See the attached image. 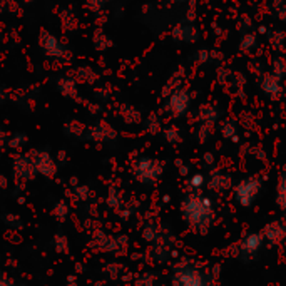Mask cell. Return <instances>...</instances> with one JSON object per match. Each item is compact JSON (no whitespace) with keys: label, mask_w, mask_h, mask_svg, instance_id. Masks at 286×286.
Wrapping results in <instances>:
<instances>
[{"label":"cell","mask_w":286,"mask_h":286,"mask_svg":"<svg viewBox=\"0 0 286 286\" xmlns=\"http://www.w3.org/2000/svg\"><path fill=\"white\" fill-rule=\"evenodd\" d=\"M181 213L184 221L192 231L206 235L214 221V206L208 196L199 192H191L183 201Z\"/></svg>","instance_id":"1"},{"label":"cell","mask_w":286,"mask_h":286,"mask_svg":"<svg viewBox=\"0 0 286 286\" xmlns=\"http://www.w3.org/2000/svg\"><path fill=\"white\" fill-rule=\"evenodd\" d=\"M171 286H211V281L204 271L194 265H183L179 266L173 275Z\"/></svg>","instance_id":"2"},{"label":"cell","mask_w":286,"mask_h":286,"mask_svg":"<svg viewBox=\"0 0 286 286\" xmlns=\"http://www.w3.org/2000/svg\"><path fill=\"white\" fill-rule=\"evenodd\" d=\"M261 191V179L258 176H251L246 178L241 183L236 184L235 188V201L243 208H249Z\"/></svg>","instance_id":"3"},{"label":"cell","mask_w":286,"mask_h":286,"mask_svg":"<svg viewBox=\"0 0 286 286\" xmlns=\"http://www.w3.org/2000/svg\"><path fill=\"white\" fill-rule=\"evenodd\" d=\"M134 173H136V178H138L141 183H154L159 179V176L162 173V166L161 162L154 159L143 157V159L136 162Z\"/></svg>","instance_id":"4"},{"label":"cell","mask_w":286,"mask_h":286,"mask_svg":"<svg viewBox=\"0 0 286 286\" xmlns=\"http://www.w3.org/2000/svg\"><path fill=\"white\" fill-rule=\"evenodd\" d=\"M189 105H191V94L186 89H178L169 95L166 109L173 117H183L186 116L189 111Z\"/></svg>","instance_id":"5"},{"label":"cell","mask_w":286,"mask_h":286,"mask_svg":"<svg viewBox=\"0 0 286 286\" xmlns=\"http://www.w3.org/2000/svg\"><path fill=\"white\" fill-rule=\"evenodd\" d=\"M171 35H173L176 42L194 44L201 39V30L191 22H181V24L174 25V29L171 30Z\"/></svg>","instance_id":"6"},{"label":"cell","mask_w":286,"mask_h":286,"mask_svg":"<svg viewBox=\"0 0 286 286\" xmlns=\"http://www.w3.org/2000/svg\"><path fill=\"white\" fill-rule=\"evenodd\" d=\"M41 47L47 55L54 57V59H65V57L69 55V50L57 41L55 35L49 34L47 30H42L41 32Z\"/></svg>","instance_id":"7"},{"label":"cell","mask_w":286,"mask_h":286,"mask_svg":"<svg viewBox=\"0 0 286 286\" xmlns=\"http://www.w3.org/2000/svg\"><path fill=\"white\" fill-rule=\"evenodd\" d=\"M261 89L265 92V95H268L270 99L276 100L280 99L281 95L285 94V86H283V81L280 77H276L275 74L271 72H266L261 76Z\"/></svg>","instance_id":"8"},{"label":"cell","mask_w":286,"mask_h":286,"mask_svg":"<svg viewBox=\"0 0 286 286\" xmlns=\"http://www.w3.org/2000/svg\"><path fill=\"white\" fill-rule=\"evenodd\" d=\"M261 248H263V235H259V233H249L239 243V251L244 256H253Z\"/></svg>","instance_id":"9"},{"label":"cell","mask_w":286,"mask_h":286,"mask_svg":"<svg viewBox=\"0 0 286 286\" xmlns=\"http://www.w3.org/2000/svg\"><path fill=\"white\" fill-rule=\"evenodd\" d=\"M184 74H186V70H184L183 67L176 70V72L173 74V76H171V79L168 81V84L162 87V97H166V95L169 97V95L173 94L174 91L181 89V84H183V81H184Z\"/></svg>","instance_id":"10"},{"label":"cell","mask_w":286,"mask_h":286,"mask_svg":"<svg viewBox=\"0 0 286 286\" xmlns=\"http://www.w3.org/2000/svg\"><path fill=\"white\" fill-rule=\"evenodd\" d=\"M218 117H219V114H218V109L214 107V105H211V104H202L201 107H199V119H201L202 124H209V126H213L214 122L218 121Z\"/></svg>","instance_id":"11"},{"label":"cell","mask_w":286,"mask_h":286,"mask_svg":"<svg viewBox=\"0 0 286 286\" xmlns=\"http://www.w3.org/2000/svg\"><path fill=\"white\" fill-rule=\"evenodd\" d=\"M258 47V35L254 32H243L239 39V49L241 52H253Z\"/></svg>","instance_id":"12"},{"label":"cell","mask_w":286,"mask_h":286,"mask_svg":"<svg viewBox=\"0 0 286 286\" xmlns=\"http://www.w3.org/2000/svg\"><path fill=\"white\" fill-rule=\"evenodd\" d=\"M219 131H221L223 138L224 139H231L238 143V127H236V122L233 121V119H224L221 122V126H219Z\"/></svg>","instance_id":"13"},{"label":"cell","mask_w":286,"mask_h":286,"mask_svg":"<svg viewBox=\"0 0 286 286\" xmlns=\"http://www.w3.org/2000/svg\"><path fill=\"white\" fill-rule=\"evenodd\" d=\"M209 184H211V188L219 189V191H224V189H230L231 178L228 174H223V173H219V171H216V173L211 176Z\"/></svg>","instance_id":"14"},{"label":"cell","mask_w":286,"mask_h":286,"mask_svg":"<svg viewBox=\"0 0 286 286\" xmlns=\"http://www.w3.org/2000/svg\"><path fill=\"white\" fill-rule=\"evenodd\" d=\"M268 39H270V44L275 50L285 52V41H286V34L283 30H273V32H268Z\"/></svg>","instance_id":"15"},{"label":"cell","mask_w":286,"mask_h":286,"mask_svg":"<svg viewBox=\"0 0 286 286\" xmlns=\"http://www.w3.org/2000/svg\"><path fill=\"white\" fill-rule=\"evenodd\" d=\"M271 74H275L276 77H280L281 81L286 77V57L276 55L271 60Z\"/></svg>","instance_id":"16"},{"label":"cell","mask_w":286,"mask_h":286,"mask_svg":"<svg viewBox=\"0 0 286 286\" xmlns=\"http://www.w3.org/2000/svg\"><path fill=\"white\" fill-rule=\"evenodd\" d=\"M204 183H206L204 176L199 174V173H196V174H192L191 178L188 179V188L191 189V191H194V192H199L201 188L204 186Z\"/></svg>","instance_id":"17"},{"label":"cell","mask_w":286,"mask_h":286,"mask_svg":"<svg viewBox=\"0 0 286 286\" xmlns=\"http://www.w3.org/2000/svg\"><path fill=\"white\" fill-rule=\"evenodd\" d=\"M59 87L65 95H76V82L69 77H62V81L59 82Z\"/></svg>","instance_id":"18"},{"label":"cell","mask_w":286,"mask_h":286,"mask_svg":"<svg viewBox=\"0 0 286 286\" xmlns=\"http://www.w3.org/2000/svg\"><path fill=\"white\" fill-rule=\"evenodd\" d=\"M278 204L281 206V209L286 211V174L280 179L278 184Z\"/></svg>","instance_id":"19"},{"label":"cell","mask_w":286,"mask_h":286,"mask_svg":"<svg viewBox=\"0 0 286 286\" xmlns=\"http://www.w3.org/2000/svg\"><path fill=\"white\" fill-rule=\"evenodd\" d=\"M164 136H166V139H168L169 143H178V141L181 139L179 131L176 129V127H168V129L164 131Z\"/></svg>","instance_id":"20"},{"label":"cell","mask_w":286,"mask_h":286,"mask_svg":"<svg viewBox=\"0 0 286 286\" xmlns=\"http://www.w3.org/2000/svg\"><path fill=\"white\" fill-rule=\"evenodd\" d=\"M196 5H197L196 0H189V8H188L186 22H191V24H194V20H196Z\"/></svg>","instance_id":"21"},{"label":"cell","mask_w":286,"mask_h":286,"mask_svg":"<svg viewBox=\"0 0 286 286\" xmlns=\"http://www.w3.org/2000/svg\"><path fill=\"white\" fill-rule=\"evenodd\" d=\"M216 72H218V81H221V82H226V79L233 77V72L228 67H224V65H219Z\"/></svg>","instance_id":"22"},{"label":"cell","mask_w":286,"mask_h":286,"mask_svg":"<svg viewBox=\"0 0 286 286\" xmlns=\"http://www.w3.org/2000/svg\"><path fill=\"white\" fill-rule=\"evenodd\" d=\"M209 60H211V50H206V49L197 50V54H196V62L206 64V62H209Z\"/></svg>","instance_id":"23"},{"label":"cell","mask_w":286,"mask_h":286,"mask_svg":"<svg viewBox=\"0 0 286 286\" xmlns=\"http://www.w3.org/2000/svg\"><path fill=\"white\" fill-rule=\"evenodd\" d=\"M147 127L152 131V133H157V131H159V119H157L156 116H149Z\"/></svg>","instance_id":"24"},{"label":"cell","mask_w":286,"mask_h":286,"mask_svg":"<svg viewBox=\"0 0 286 286\" xmlns=\"http://www.w3.org/2000/svg\"><path fill=\"white\" fill-rule=\"evenodd\" d=\"M211 136V126L209 124H201L199 127V139L206 141Z\"/></svg>","instance_id":"25"},{"label":"cell","mask_w":286,"mask_h":286,"mask_svg":"<svg viewBox=\"0 0 286 286\" xmlns=\"http://www.w3.org/2000/svg\"><path fill=\"white\" fill-rule=\"evenodd\" d=\"M239 24H241V29H246V30H249V29H251L253 27V22H251V17H248V15H243V17H241V22H239Z\"/></svg>","instance_id":"26"},{"label":"cell","mask_w":286,"mask_h":286,"mask_svg":"<svg viewBox=\"0 0 286 286\" xmlns=\"http://www.w3.org/2000/svg\"><path fill=\"white\" fill-rule=\"evenodd\" d=\"M249 70H253V72L261 74V76H263V62H259V60H256V62H251V64H249Z\"/></svg>","instance_id":"27"},{"label":"cell","mask_w":286,"mask_h":286,"mask_svg":"<svg viewBox=\"0 0 286 286\" xmlns=\"http://www.w3.org/2000/svg\"><path fill=\"white\" fill-rule=\"evenodd\" d=\"M276 15H278V19L281 22H286V3L280 8V10H276Z\"/></svg>","instance_id":"28"},{"label":"cell","mask_w":286,"mask_h":286,"mask_svg":"<svg viewBox=\"0 0 286 286\" xmlns=\"http://www.w3.org/2000/svg\"><path fill=\"white\" fill-rule=\"evenodd\" d=\"M285 3H286V0H273L271 5H273V8H275V10H280V8L285 5Z\"/></svg>","instance_id":"29"},{"label":"cell","mask_w":286,"mask_h":286,"mask_svg":"<svg viewBox=\"0 0 286 286\" xmlns=\"http://www.w3.org/2000/svg\"><path fill=\"white\" fill-rule=\"evenodd\" d=\"M268 32H270V30H268V29L265 27V25H261V27H259V34L265 35V34H268Z\"/></svg>","instance_id":"30"},{"label":"cell","mask_w":286,"mask_h":286,"mask_svg":"<svg viewBox=\"0 0 286 286\" xmlns=\"http://www.w3.org/2000/svg\"><path fill=\"white\" fill-rule=\"evenodd\" d=\"M213 29H214V32H216L218 35H221V34H223V30H221V29H218V27H216V24L213 25Z\"/></svg>","instance_id":"31"},{"label":"cell","mask_w":286,"mask_h":286,"mask_svg":"<svg viewBox=\"0 0 286 286\" xmlns=\"http://www.w3.org/2000/svg\"><path fill=\"white\" fill-rule=\"evenodd\" d=\"M174 2H179V3H183V2H189V0H174Z\"/></svg>","instance_id":"32"}]
</instances>
